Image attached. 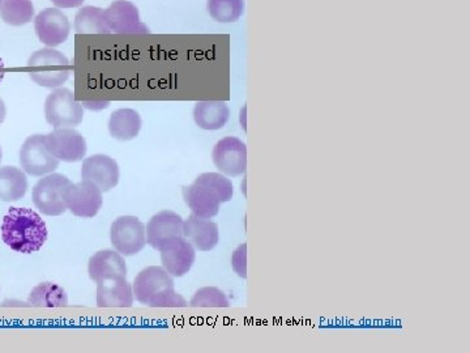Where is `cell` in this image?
Here are the masks:
<instances>
[{
	"mask_svg": "<svg viewBox=\"0 0 470 353\" xmlns=\"http://www.w3.org/2000/svg\"><path fill=\"white\" fill-rule=\"evenodd\" d=\"M106 25L111 33L117 34H146L149 29L141 23L139 10L128 0H114L104 10Z\"/></svg>",
	"mask_w": 470,
	"mask_h": 353,
	"instance_id": "cell-9",
	"label": "cell"
},
{
	"mask_svg": "<svg viewBox=\"0 0 470 353\" xmlns=\"http://www.w3.org/2000/svg\"><path fill=\"white\" fill-rule=\"evenodd\" d=\"M183 235L199 252H211L220 241L219 225L210 219L191 215L183 220Z\"/></svg>",
	"mask_w": 470,
	"mask_h": 353,
	"instance_id": "cell-17",
	"label": "cell"
},
{
	"mask_svg": "<svg viewBox=\"0 0 470 353\" xmlns=\"http://www.w3.org/2000/svg\"><path fill=\"white\" fill-rule=\"evenodd\" d=\"M34 31L41 43L47 47H57L69 38L70 23L59 8H45L34 17Z\"/></svg>",
	"mask_w": 470,
	"mask_h": 353,
	"instance_id": "cell-12",
	"label": "cell"
},
{
	"mask_svg": "<svg viewBox=\"0 0 470 353\" xmlns=\"http://www.w3.org/2000/svg\"><path fill=\"white\" fill-rule=\"evenodd\" d=\"M3 158V152H2V147H0V163H2Z\"/></svg>",
	"mask_w": 470,
	"mask_h": 353,
	"instance_id": "cell-33",
	"label": "cell"
},
{
	"mask_svg": "<svg viewBox=\"0 0 470 353\" xmlns=\"http://www.w3.org/2000/svg\"><path fill=\"white\" fill-rule=\"evenodd\" d=\"M160 252L164 269L175 278L186 275L195 263V247L184 237L169 241L161 247Z\"/></svg>",
	"mask_w": 470,
	"mask_h": 353,
	"instance_id": "cell-15",
	"label": "cell"
},
{
	"mask_svg": "<svg viewBox=\"0 0 470 353\" xmlns=\"http://www.w3.org/2000/svg\"><path fill=\"white\" fill-rule=\"evenodd\" d=\"M217 169L223 175L238 176L247 170V147L242 140L226 137L217 141L212 152Z\"/></svg>",
	"mask_w": 470,
	"mask_h": 353,
	"instance_id": "cell-11",
	"label": "cell"
},
{
	"mask_svg": "<svg viewBox=\"0 0 470 353\" xmlns=\"http://www.w3.org/2000/svg\"><path fill=\"white\" fill-rule=\"evenodd\" d=\"M195 184L207 187L220 203L229 202L233 198V182L220 173H204L196 178Z\"/></svg>",
	"mask_w": 470,
	"mask_h": 353,
	"instance_id": "cell-27",
	"label": "cell"
},
{
	"mask_svg": "<svg viewBox=\"0 0 470 353\" xmlns=\"http://www.w3.org/2000/svg\"><path fill=\"white\" fill-rule=\"evenodd\" d=\"M182 194H183V199L188 208L195 216L202 217V219H212L219 214L221 203L207 187L193 184L191 186L183 187Z\"/></svg>",
	"mask_w": 470,
	"mask_h": 353,
	"instance_id": "cell-18",
	"label": "cell"
},
{
	"mask_svg": "<svg viewBox=\"0 0 470 353\" xmlns=\"http://www.w3.org/2000/svg\"><path fill=\"white\" fill-rule=\"evenodd\" d=\"M231 264L238 276L242 279L247 278V245L242 243L237 250H235L233 258H231Z\"/></svg>",
	"mask_w": 470,
	"mask_h": 353,
	"instance_id": "cell-29",
	"label": "cell"
},
{
	"mask_svg": "<svg viewBox=\"0 0 470 353\" xmlns=\"http://www.w3.org/2000/svg\"><path fill=\"white\" fill-rule=\"evenodd\" d=\"M70 181L66 176L50 173L35 184L32 199L35 208L46 216H61L67 211L63 202V190Z\"/></svg>",
	"mask_w": 470,
	"mask_h": 353,
	"instance_id": "cell-5",
	"label": "cell"
},
{
	"mask_svg": "<svg viewBox=\"0 0 470 353\" xmlns=\"http://www.w3.org/2000/svg\"><path fill=\"white\" fill-rule=\"evenodd\" d=\"M134 296L152 308H186L188 302L175 292L173 276L164 267L151 266L141 271L132 285Z\"/></svg>",
	"mask_w": 470,
	"mask_h": 353,
	"instance_id": "cell-2",
	"label": "cell"
},
{
	"mask_svg": "<svg viewBox=\"0 0 470 353\" xmlns=\"http://www.w3.org/2000/svg\"><path fill=\"white\" fill-rule=\"evenodd\" d=\"M143 120L134 109H118L108 119V132L114 139L128 141L139 135Z\"/></svg>",
	"mask_w": 470,
	"mask_h": 353,
	"instance_id": "cell-20",
	"label": "cell"
},
{
	"mask_svg": "<svg viewBox=\"0 0 470 353\" xmlns=\"http://www.w3.org/2000/svg\"><path fill=\"white\" fill-rule=\"evenodd\" d=\"M5 63H3V59L0 58V82H2L3 79H5Z\"/></svg>",
	"mask_w": 470,
	"mask_h": 353,
	"instance_id": "cell-32",
	"label": "cell"
},
{
	"mask_svg": "<svg viewBox=\"0 0 470 353\" xmlns=\"http://www.w3.org/2000/svg\"><path fill=\"white\" fill-rule=\"evenodd\" d=\"M20 165L28 175L43 176L54 173L59 160L47 149L45 135L37 134L24 141L20 149Z\"/></svg>",
	"mask_w": 470,
	"mask_h": 353,
	"instance_id": "cell-8",
	"label": "cell"
},
{
	"mask_svg": "<svg viewBox=\"0 0 470 353\" xmlns=\"http://www.w3.org/2000/svg\"><path fill=\"white\" fill-rule=\"evenodd\" d=\"M26 71L35 84L49 90H57L69 81L72 67L63 52H58L54 47L46 46L29 57Z\"/></svg>",
	"mask_w": 470,
	"mask_h": 353,
	"instance_id": "cell-3",
	"label": "cell"
},
{
	"mask_svg": "<svg viewBox=\"0 0 470 353\" xmlns=\"http://www.w3.org/2000/svg\"><path fill=\"white\" fill-rule=\"evenodd\" d=\"M45 141L50 153L64 163H78L87 155V141L75 129H55Z\"/></svg>",
	"mask_w": 470,
	"mask_h": 353,
	"instance_id": "cell-10",
	"label": "cell"
},
{
	"mask_svg": "<svg viewBox=\"0 0 470 353\" xmlns=\"http://www.w3.org/2000/svg\"><path fill=\"white\" fill-rule=\"evenodd\" d=\"M0 2H2V0H0Z\"/></svg>",
	"mask_w": 470,
	"mask_h": 353,
	"instance_id": "cell-34",
	"label": "cell"
},
{
	"mask_svg": "<svg viewBox=\"0 0 470 353\" xmlns=\"http://www.w3.org/2000/svg\"><path fill=\"white\" fill-rule=\"evenodd\" d=\"M29 184L25 172L16 167H0V200L17 202L25 196Z\"/></svg>",
	"mask_w": 470,
	"mask_h": 353,
	"instance_id": "cell-22",
	"label": "cell"
},
{
	"mask_svg": "<svg viewBox=\"0 0 470 353\" xmlns=\"http://www.w3.org/2000/svg\"><path fill=\"white\" fill-rule=\"evenodd\" d=\"M191 308H229L228 297L216 287L200 288L190 301Z\"/></svg>",
	"mask_w": 470,
	"mask_h": 353,
	"instance_id": "cell-28",
	"label": "cell"
},
{
	"mask_svg": "<svg viewBox=\"0 0 470 353\" xmlns=\"http://www.w3.org/2000/svg\"><path fill=\"white\" fill-rule=\"evenodd\" d=\"M47 226L37 212L11 208L2 224V238L14 252L32 254L47 241Z\"/></svg>",
	"mask_w": 470,
	"mask_h": 353,
	"instance_id": "cell-1",
	"label": "cell"
},
{
	"mask_svg": "<svg viewBox=\"0 0 470 353\" xmlns=\"http://www.w3.org/2000/svg\"><path fill=\"white\" fill-rule=\"evenodd\" d=\"M230 109L223 101H199L193 109V119L202 129H220L228 123Z\"/></svg>",
	"mask_w": 470,
	"mask_h": 353,
	"instance_id": "cell-21",
	"label": "cell"
},
{
	"mask_svg": "<svg viewBox=\"0 0 470 353\" xmlns=\"http://www.w3.org/2000/svg\"><path fill=\"white\" fill-rule=\"evenodd\" d=\"M208 14L219 23H234L245 12V0H208Z\"/></svg>",
	"mask_w": 470,
	"mask_h": 353,
	"instance_id": "cell-26",
	"label": "cell"
},
{
	"mask_svg": "<svg viewBox=\"0 0 470 353\" xmlns=\"http://www.w3.org/2000/svg\"><path fill=\"white\" fill-rule=\"evenodd\" d=\"M110 240L119 254L131 257L146 245V225L135 216L118 217L111 225Z\"/></svg>",
	"mask_w": 470,
	"mask_h": 353,
	"instance_id": "cell-6",
	"label": "cell"
},
{
	"mask_svg": "<svg viewBox=\"0 0 470 353\" xmlns=\"http://www.w3.org/2000/svg\"><path fill=\"white\" fill-rule=\"evenodd\" d=\"M63 202L67 210L78 217L96 216L104 205L102 191L89 181L70 184L63 190Z\"/></svg>",
	"mask_w": 470,
	"mask_h": 353,
	"instance_id": "cell-7",
	"label": "cell"
},
{
	"mask_svg": "<svg viewBox=\"0 0 470 353\" xmlns=\"http://www.w3.org/2000/svg\"><path fill=\"white\" fill-rule=\"evenodd\" d=\"M76 33L88 34H110V29L106 25L104 19V10L93 5H87L79 10L73 23Z\"/></svg>",
	"mask_w": 470,
	"mask_h": 353,
	"instance_id": "cell-24",
	"label": "cell"
},
{
	"mask_svg": "<svg viewBox=\"0 0 470 353\" xmlns=\"http://www.w3.org/2000/svg\"><path fill=\"white\" fill-rule=\"evenodd\" d=\"M134 291L123 275H108L97 281V305L99 308H131Z\"/></svg>",
	"mask_w": 470,
	"mask_h": 353,
	"instance_id": "cell-13",
	"label": "cell"
},
{
	"mask_svg": "<svg viewBox=\"0 0 470 353\" xmlns=\"http://www.w3.org/2000/svg\"><path fill=\"white\" fill-rule=\"evenodd\" d=\"M146 243L153 249L160 250L164 243L174 238L184 237L183 219L175 212L164 210L158 212L157 215L146 224Z\"/></svg>",
	"mask_w": 470,
	"mask_h": 353,
	"instance_id": "cell-16",
	"label": "cell"
},
{
	"mask_svg": "<svg viewBox=\"0 0 470 353\" xmlns=\"http://www.w3.org/2000/svg\"><path fill=\"white\" fill-rule=\"evenodd\" d=\"M29 305L35 308H63L69 305V296L61 285L42 282L29 294Z\"/></svg>",
	"mask_w": 470,
	"mask_h": 353,
	"instance_id": "cell-23",
	"label": "cell"
},
{
	"mask_svg": "<svg viewBox=\"0 0 470 353\" xmlns=\"http://www.w3.org/2000/svg\"><path fill=\"white\" fill-rule=\"evenodd\" d=\"M50 2L61 10V8L81 7L82 3H84L85 0H50Z\"/></svg>",
	"mask_w": 470,
	"mask_h": 353,
	"instance_id": "cell-30",
	"label": "cell"
},
{
	"mask_svg": "<svg viewBox=\"0 0 470 353\" xmlns=\"http://www.w3.org/2000/svg\"><path fill=\"white\" fill-rule=\"evenodd\" d=\"M45 117L47 123L54 129H73L82 122L84 109L72 91L57 88L47 96Z\"/></svg>",
	"mask_w": 470,
	"mask_h": 353,
	"instance_id": "cell-4",
	"label": "cell"
},
{
	"mask_svg": "<svg viewBox=\"0 0 470 353\" xmlns=\"http://www.w3.org/2000/svg\"><path fill=\"white\" fill-rule=\"evenodd\" d=\"M5 116H7V108H5V101L0 99V125L5 122Z\"/></svg>",
	"mask_w": 470,
	"mask_h": 353,
	"instance_id": "cell-31",
	"label": "cell"
},
{
	"mask_svg": "<svg viewBox=\"0 0 470 353\" xmlns=\"http://www.w3.org/2000/svg\"><path fill=\"white\" fill-rule=\"evenodd\" d=\"M34 5L32 0H2L0 17L12 26H22L34 19Z\"/></svg>",
	"mask_w": 470,
	"mask_h": 353,
	"instance_id": "cell-25",
	"label": "cell"
},
{
	"mask_svg": "<svg viewBox=\"0 0 470 353\" xmlns=\"http://www.w3.org/2000/svg\"><path fill=\"white\" fill-rule=\"evenodd\" d=\"M81 178L82 181L92 182L102 193H106L116 187L119 182V167L108 156H90L82 161Z\"/></svg>",
	"mask_w": 470,
	"mask_h": 353,
	"instance_id": "cell-14",
	"label": "cell"
},
{
	"mask_svg": "<svg viewBox=\"0 0 470 353\" xmlns=\"http://www.w3.org/2000/svg\"><path fill=\"white\" fill-rule=\"evenodd\" d=\"M88 272L90 279L97 282L108 275L127 276V266L125 258L117 250H101L89 259Z\"/></svg>",
	"mask_w": 470,
	"mask_h": 353,
	"instance_id": "cell-19",
	"label": "cell"
}]
</instances>
